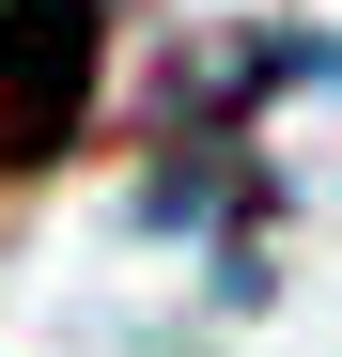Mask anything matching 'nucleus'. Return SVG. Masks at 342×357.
<instances>
[{"label": "nucleus", "mask_w": 342, "mask_h": 357, "mask_svg": "<svg viewBox=\"0 0 342 357\" xmlns=\"http://www.w3.org/2000/svg\"><path fill=\"white\" fill-rule=\"evenodd\" d=\"M94 93H109V0H0V202H31L94 140Z\"/></svg>", "instance_id": "f257e3e1"}]
</instances>
